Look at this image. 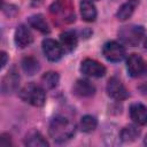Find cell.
<instances>
[{"instance_id": "cell-3", "label": "cell", "mask_w": 147, "mask_h": 147, "mask_svg": "<svg viewBox=\"0 0 147 147\" xmlns=\"http://www.w3.org/2000/svg\"><path fill=\"white\" fill-rule=\"evenodd\" d=\"M145 37V29L141 25H124L118 30L119 40L129 46H137Z\"/></svg>"}, {"instance_id": "cell-2", "label": "cell", "mask_w": 147, "mask_h": 147, "mask_svg": "<svg viewBox=\"0 0 147 147\" xmlns=\"http://www.w3.org/2000/svg\"><path fill=\"white\" fill-rule=\"evenodd\" d=\"M20 98L34 107H41L44 106L45 101H46V93H45V88L40 85L33 84V83H29L26 84L24 87L21 88L20 91Z\"/></svg>"}, {"instance_id": "cell-20", "label": "cell", "mask_w": 147, "mask_h": 147, "mask_svg": "<svg viewBox=\"0 0 147 147\" xmlns=\"http://www.w3.org/2000/svg\"><path fill=\"white\" fill-rule=\"evenodd\" d=\"M41 85L44 88H48V90H52L54 87L57 86L59 84V80H60V77L57 75V72L55 71H48L46 74H44L41 76Z\"/></svg>"}, {"instance_id": "cell-15", "label": "cell", "mask_w": 147, "mask_h": 147, "mask_svg": "<svg viewBox=\"0 0 147 147\" xmlns=\"http://www.w3.org/2000/svg\"><path fill=\"white\" fill-rule=\"evenodd\" d=\"M79 8H80V15H82L84 21H86V22L95 21L98 13H96V8H95V6L92 1L82 0L80 5H79Z\"/></svg>"}, {"instance_id": "cell-18", "label": "cell", "mask_w": 147, "mask_h": 147, "mask_svg": "<svg viewBox=\"0 0 147 147\" xmlns=\"http://www.w3.org/2000/svg\"><path fill=\"white\" fill-rule=\"evenodd\" d=\"M139 134H140V130L136 125L130 124V125L124 126L121 130L119 138H121V140H123L125 142H132L139 137Z\"/></svg>"}, {"instance_id": "cell-21", "label": "cell", "mask_w": 147, "mask_h": 147, "mask_svg": "<svg viewBox=\"0 0 147 147\" xmlns=\"http://www.w3.org/2000/svg\"><path fill=\"white\" fill-rule=\"evenodd\" d=\"M96 126H98V121L92 115H85V116H83L82 119H80V123H79L80 130L83 132H86V133L94 131L96 129Z\"/></svg>"}, {"instance_id": "cell-13", "label": "cell", "mask_w": 147, "mask_h": 147, "mask_svg": "<svg viewBox=\"0 0 147 147\" xmlns=\"http://www.w3.org/2000/svg\"><path fill=\"white\" fill-rule=\"evenodd\" d=\"M60 44L64 52H67V53L74 52L78 44L77 34L74 31H64L60 36Z\"/></svg>"}, {"instance_id": "cell-11", "label": "cell", "mask_w": 147, "mask_h": 147, "mask_svg": "<svg viewBox=\"0 0 147 147\" xmlns=\"http://www.w3.org/2000/svg\"><path fill=\"white\" fill-rule=\"evenodd\" d=\"M72 93L78 98H90L95 93V87L87 79H78L72 86Z\"/></svg>"}, {"instance_id": "cell-10", "label": "cell", "mask_w": 147, "mask_h": 147, "mask_svg": "<svg viewBox=\"0 0 147 147\" xmlns=\"http://www.w3.org/2000/svg\"><path fill=\"white\" fill-rule=\"evenodd\" d=\"M14 40L17 47L20 48H25L28 46H30L33 41V36L30 31V29L25 25H18L17 29L15 30V34H14Z\"/></svg>"}, {"instance_id": "cell-1", "label": "cell", "mask_w": 147, "mask_h": 147, "mask_svg": "<svg viewBox=\"0 0 147 147\" xmlns=\"http://www.w3.org/2000/svg\"><path fill=\"white\" fill-rule=\"evenodd\" d=\"M76 124L65 116H55L48 126L49 137L55 142H64L74 137Z\"/></svg>"}, {"instance_id": "cell-19", "label": "cell", "mask_w": 147, "mask_h": 147, "mask_svg": "<svg viewBox=\"0 0 147 147\" xmlns=\"http://www.w3.org/2000/svg\"><path fill=\"white\" fill-rule=\"evenodd\" d=\"M21 65H22L23 71H24L26 75H29V76H32V75L37 74V72L39 71V69H40L39 62H38L34 57H32V56H26V57H24V59L22 60V62H21Z\"/></svg>"}, {"instance_id": "cell-14", "label": "cell", "mask_w": 147, "mask_h": 147, "mask_svg": "<svg viewBox=\"0 0 147 147\" xmlns=\"http://www.w3.org/2000/svg\"><path fill=\"white\" fill-rule=\"evenodd\" d=\"M138 6H139V0H127L118 8L116 13V17L119 21H126L132 16V14L134 13Z\"/></svg>"}, {"instance_id": "cell-26", "label": "cell", "mask_w": 147, "mask_h": 147, "mask_svg": "<svg viewBox=\"0 0 147 147\" xmlns=\"http://www.w3.org/2000/svg\"><path fill=\"white\" fill-rule=\"evenodd\" d=\"M144 142H145V145H147V134H146V137H145V140H144Z\"/></svg>"}, {"instance_id": "cell-12", "label": "cell", "mask_w": 147, "mask_h": 147, "mask_svg": "<svg viewBox=\"0 0 147 147\" xmlns=\"http://www.w3.org/2000/svg\"><path fill=\"white\" fill-rule=\"evenodd\" d=\"M130 117L138 125L147 124V108L142 103H132L130 107Z\"/></svg>"}, {"instance_id": "cell-6", "label": "cell", "mask_w": 147, "mask_h": 147, "mask_svg": "<svg viewBox=\"0 0 147 147\" xmlns=\"http://www.w3.org/2000/svg\"><path fill=\"white\" fill-rule=\"evenodd\" d=\"M126 69L131 77H140L147 70V64L139 54H131L126 61Z\"/></svg>"}, {"instance_id": "cell-16", "label": "cell", "mask_w": 147, "mask_h": 147, "mask_svg": "<svg viewBox=\"0 0 147 147\" xmlns=\"http://www.w3.org/2000/svg\"><path fill=\"white\" fill-rule=\"evenodd\" d=\"M24 144L30 147H47L48 146V142L46 141V139L38 131H31L30 133H28Z\"/></svg>"}, {"instance_id": "cell-24", "label": "cell", "mask_w": 147, "mask_h": 147, "mask_svg": "<svg viewBox=\"0 0 147 147\" xmlns=\"http://www.w3.org/2000/svg\"><path fill=\"white\" fill-rule=\"evenodd\" d=\"M1 57H2V61H1V68H3L7 63V54L5 52H1Z\"/></svg>"}, {"instance_id": "cell-8", "label": "cell", "mask_w": 147, "mask_h": 147, "mask_svg": "<svg viewBox=\"0 0 147 147\" xmlns=\"http://www.w3.org/2000/svg\"><path fill=\"white\" fill-rule=\"evenodd\" d=\"M107 93L110 98L115 100H125L129 96V91L124 86V84L116 77H113L108 80L107 84Z\"/></svg>"}, {"instance_id": "cell-7", "label": "cell", "mask_w": 147, "mask_h": 147, "mask_svg": "<svg viewBox=\"0 0 147 147\" xmlns=\"http://www.w3.org/2000/svg\"><path fill=\"white\" fill-rule=\"evenodd\" d=\"M80 71L87 76L93 78H100L103 77L106 74V68L100 62L92 60V59H85L80 64Z\"/></svg>"}, {"instance_id": "cell-23", "label": "cell", "mask_w": 147, "mask_h": 147, "mask_svg": "<svg viewBox=\"0 0 147 147\" xmlns=\"http://www.w3.org/2000/svg\"><path fill=\"white\" fill-rule=\"evenodd\" d=\"M139 91H140L144 95H147V82L144 83V84H141V85L139 86Z\"/></svg>"}, {"instance_id": "cell-22", "label": "cell", "mask_w": 147, "mask_h": 147, "mask_svg": "<svg viewBox=\"0 0 147 147\" xmlns=\"http://www.w3.org/2000/svg\"><path fill=\"white\" fill-rule=\"evenodd\" d=\"M7 136H8V134H6V133L1 134V139H0V145H1V146H9V145H10V139H8V140L6 139Z\"/></svg>"}, {"instance_id": "cell-25", "label": "cell", "mask_w": 147, "mask_h": 147, "mask_svg": "<svg viewBox=\"0 0 147 147\" xmlns=\"http://www.w3.org/2000/svg\"><path fill=\"white\" fill-rule=\"evenodd\" d=\"M144 47H145V48L147 49V37H146V38L144 39Z\"/></svg>"}, {"instance_id": "cell-9", "label": "cell", "mask_w": 147, "mask_h": 147, "mask_svg": "<svg viewBox=\"0 0 147 147\" xmlns=\"http://www.w3.org/2000/svg\"><path fill=\"white\" fill-rule=\"evenodd\" d=\"M18 85H20V75L15 68H11L2 78L1 92L3 94H10L13 92H16V90L18 88Z\"/></svg>"}, {"instance_id": "cell-4", "label": "cell", "mask_w": 147, "mask_h": 147, "mask_svg": "<svg viewBox=\"0 0 147 147\" xmlns=\"http://www.w3.org/2000/svg\"><path fill=\"white\" fill-rule=\"evenodd\" d=\"M102 54L110 62H119L125 57L126 51H125V47L121 42L111 40L103 45Z\"/></svg>"}, {"instance_id": "cell-5", "label": "cell", "mask_w": 147, "mask_h": 147, "mask_svg": "<svg viewBox=\"0 0 147 147\" xmlns=\"http://www.w3.org/2000/svg\"><path fill=\"white\" fill-rule=\"evenodd\" d=\"M42 52L49 61L56 62L63 56L64 51H63L60 42H57L54 39L46 38V39L42 40Z\"/></svg>"}, {"instance_id": "cell-17", "label": "cell", "mask_w": 147, "mask_h": 147, "mask_svg": "<svg viewBox=\"0 0 147 147\" xmlns=\"http://www.w3.org/2000/svg\"><path fill=\"white\" fill-rule=\"evenodd\" d=\"M28 22H29L30 26H32L33 29L38 30L41 33H48L49 32L48 23L46 22V20L44 18V16L40 15V14H36V15L30 16L28 18Z\"/></svg>"}]
</instances>
